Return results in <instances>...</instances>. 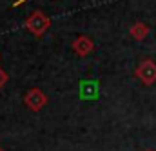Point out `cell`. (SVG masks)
I'll return each mask as SVG.
<instances>
[{"instance_id": "1", "label": "cell", "mask_w": 156, "mask_h": 151, "mask_svg": "<svg viewBox=\"0 0 156 151\" xmlns=\"http://www.w3.org/2000/svg\"><path fill=\"white\" fill-rule=\"evenodd\" d=\"M26 28L27 31H31L35 37H42L49 28H51V18H47L42 11L31 13V17L26 20Z\"/></svg>"}, {"instance_id": "2", "label": "cell", "mask_w": 156, "mask_h": 151, "mask_svg": "<svg viewBox=\"0 0 156 151\" xmlns=\"http://www.w3.org/2000/svg\"><path fill=\"white\" fill-rule=\"evenodd\" d=\"M134 73H136V76H138L145 86L154 84V82H156V62H154V60H149V58L142 60Z\"/></svg>"}, {"instance_id": "3", "label": "cell", "mask_w": 156, "mask_h": 151, "mask_svg": "<svg viewBox=\"0 0 156 151\" xmlns=\"http://www.w3.org/2000/svg\"><path fill=\"white\" fill-rule=\"evenodd\" d=\"M24 102H26V106H27L29 109H33V111H40V109L45 106L47 97L42 93V89H38V87H33V89H29V91L26 93Z\"/></svg>"}, {"instance_id": "4", "label": "cell", "mask_w": 156, "mask_h": 151, "mask_svg": "<svg viewBox=\"0 0 156 151\" xmlns=\"http://www.w3.org/2000/svg\"><path fill=\"white\" fill-rule=\"evenodd\" d=\"M73 49L76 51L80 57H85V55H89V53L94 49V46H93V42L87 37H78L76 40L73 42Z\"/></svg>"}, {"instance_id": "5", "label": "cell", "mask_w": 156, "mask_h": 151, "mask_svg": "<svg viewBox=\"0 0 156 151\" xmlns=\"http://www.w3.org/2000/svg\"><path fill=\"white\" fill-rule=\"evenodd\" d=\"M80 95L82 98H96L98 95V86L93 80H83L80 84Z\"/></svg>"}, {"instance_id": "6", "label": "cell", "mask_w": 156, "mask_h": 151, "mask_svg": "<svg viewBox=\"0 0 156 151\" xmlns=\"http://www.w3.org/2000/svg\"><path fill=\"white\" fill-rule=\"evenodd\" d=\"M147 33H149V28L145 24H142V22H138V24H134L131 28V35L136 38V40H144V38L147 37Z\"/></svg>"}, {"instance_id": "7", "label": "cell", "mask_w": 156, "mask_h": 151, "mask_svg": "<svg viewBox=\"0 0 156 151\" xmlns=\"http://www.w3.org/2000/svg\"><path fill=\"white\" fill-rule=\"evenodd\" d=\"M5 82H7V73H5V71L0 68V89L5 86Z\"/></svg>"}, {"instance_id": "8", "label": "cell", "mask_w": 156, "mask_h": 151, "mask_svg": "<svg viewBox=\"0 0 156 151\" xmlns=\"http://www.w3.org/2000/svg\"><path fill=\"white\" fill-rule=\"evenodd\" d=\"M24 2H26V0H16V2L13 4V6H20V4H24Z\"/></svg>"}, {"instance_id": "9", "label": "cell", "mask_w": 156, "mask_h": 151, "mask_svg": "<svg viewBox=\"0 0 156 151\" xmlns=\"http://www.w3.org/2000/svg\"><path fill=\"white\" fill-rule=\"evenodd\" d=\"M0 151H4V149H2V148H0Z\"/></svg>"}, {"instance_id": "10", "label": "cell", "mask_w": 156, "mask_h": 151, "mask_svg": "<svg viewBox=\"0 0 156 151\" xmlns=\"http://www.w3.org/2000/svg\"><path fill=\"white\" fill-rule=\"evenodd\" d=\"M147 151H153V149H147Z\"/></svg>"}]
</instances>
